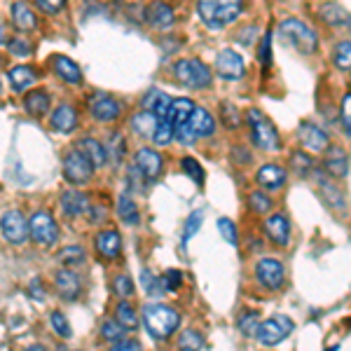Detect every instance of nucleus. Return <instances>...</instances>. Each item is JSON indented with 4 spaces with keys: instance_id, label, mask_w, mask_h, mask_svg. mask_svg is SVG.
I'll return each instance as SVG.
<instances>
[{
    "instance_id": "f257e3e1",
    "label": "nucleus",
    "mask_w": 351,
    "mask_h": 351,
    "mask_svg": "<svg viewBox=\"0 0 351 351\" xmlns=\"http://www.w3.org/2000/svg\"><path fill=\"white\" fill-rule=\"evenodd\" d=\"M197 12L211 31H220L223 26L239 19V14L243 12V3L239 0H202V3H197Z\"/></svg>"
},
{
    "instance_id": "f03ea898",
    "label": "nucleus",
    "mask_w": 351,
    "mask_h": 351,
    "mask_svg": "<svg viewBox=\"0 0 351 351\" xmlns=\"http://www.w3.org/2000/svg\"><path fill=\"white\" fill-rule=\"evenodd\" d=\"M180 324L178 311L160 302H148L143 307V326L155 339H167L176 332Z\"/></svg>"
},
{
    "instance_id": "7ed1b4c3",
    "label": "nucleus",
    "mask_w": 351,
    "mask_h": 351,
    "mask_svg": "<svg viewBox=\"0 0 351 351\" xmlns=\"http://www.w3.org/2000/svg\"><path fill=\"white\" fill-rule=\"evenodd\" d=\"M246 122H248V129H251L253 145H258L260 150H267V152H276L281 148L276 127L267 120V117H265L263 110L251 108L246 112Z\"/></svg>"
},
{
    "instance_id": "20e7f679",
    "label": "nucleus",
    "mask_w": 351,
    "mask_h": 351,
    "mask_svg": "<svg viewBox=\"0 0 351 351\" xmlns=\"http://www.w3.org/2000/svg\"><path fill=\"white\" fill-rule=\"evenodd\" d=\"M279 33L288 45H293V47L300 49L302 54H314L316 47H319V36H316V31L300 19H284L279 24Z\"/></svg>"
},
{
    "instance_id": "39448f33",
    "label": "nucleus",
    "mask_w": 351,
    "mask_h": 351,
    "mask_svg": "<svg viewBox=\"0 0 351 351\" xmlns=\"http://www.w3.org/2000/svg\"><path fill=\"white\" fill-rule=\"evenodd\" d=\"M173 75L180 84L190 89H206L213 82L211 68L199 59H180L173 64Z\"/></svg>"
},
{
    "instance_id": "423d86ee",
    "label": "nucleus",
    "mask_w": 351,
    "mask_h": 351,
    "mask_svg": "<svg viewBox=\"0 0 351 351\" xmlns=\"http://www.w3.org/2000/svg\"><path fill=\"white\" fill-rule=\"evenodd\" d=\"M213 129H216V122H213L211 112L204 110V108H195V112H192V117H190V122L183 124L180 129H176L173 136L178 138V143L192 145L197 138H206V136H211Z\"/></svg>"
},
{
    "instance_id": "0eeeda50",
    "label": "nucleus",
    "mask_w": 351,
    "mask_h": 351,
    "mask_svg": "<svg viewBox=\"0 0 351 351\" xmlns=\"http://www.w3.org/2000/svg\"><path fill=\"white\" fill-rule=\"evenodd\" d=\"M293 330H295V324H293L291 316L276 314L267 321H260L256 339L260 344H265V347H276V344L284 342Z\"/></svg>"
},
{
    "instance_id": "6e6552de",
    "label": "nucleus",
    "mask_w": 351,
    "mask_h": 351,
    "mask_svg": "<svg viewBox=\"0 0 351 351\" xmlns=\"http://www.w3.org/2000/svg\"><path fill=\"white\" fill-rule=\"evenodd\" d=\"M28 230H31V239L38 246H54L59 239V225L49 211H36L28 218Z\"/></svg>"
},
{
    "instance_id": "1a4fd4ad",
    "label": "nucleus",
    "mask_w": 351,
    "mask_h": 351,
    "mask_svg": "<svg viewBox=\"0 0 351 351\" xmlns=\"http://www.w3.org/2000/svg\"><path fill=\"white\" fill-rule=\"evenodd\" d=\"M94 173V164L87 160V155L80 150H71L64 157V178L73 185H82L92 178Z\"/></svg>"
},
{
    "instance_id": "9d476101",
    "label": "nucleus",
    "mask_w": 351,
    "mask_h": 351,
    "mask_svg": "<svg viewBox=\"0 0 351 351\" xmlns=\"http://www.w3.org/2000/svg\"><path fill=\"white\" fill-rule=\"evenodd\" d=\"M256 279H258V284L263 288H267V291H279L286 281L284 265L276 258H263L256 265Z\"/></svg>"
},
{
    "instance_id": "9b49d317",
    "label": "nucleus",
    "mask_w": 351,
    "mask_h": 351,
    "mask_svg": "<svg viewBox=\"0 0 351 351\" xmlns=\"http://www.w3.org/2000/svg\"><path fill=\"white\" fill-rule=\"evenodd\" d=\"M243 73H246V64H243L241 54L234 49H220L216 54V75L223 80H241Z\"/></svg>"
},
{
    "instance_id": "f8f14e48",
    "label": "nucleus",
    "mask_w": 351,
    "mask_h": 351,
    "mask_svg": "<svg viewBox=\"0 0 351 351\" xmlns=\"http://www.w3.org/2000/svg\"><path fill=\"white\" fill-rule=\"evenodd\" d=\"M0 228H3L5 241L14 243V246H21V243L28 239V234H31L26 218L21 216L16 208H8V211L3 213V223H0Z\"/></svg>"
},
{
    "instance_id": "ddd939ff",
    "label": "nucleus",
    "mask_w": 351,
    "mask_h": 351,
    "mask_svg": "<svg viewBox=\"0 0 351 351\" xmlns=\"http://www.w3.org/2000/svg\"><path fill=\"white\" fill-rule=\"evenodd\" d=\"M89 112H92V117L96 122H115L117 117H120V104H117L112 96L108 94H94L92 99H89Z\"/></svg>"
},
{
    "instance_id": "4468645a",
    "label": "nucleus",
    "mask_w": 351,
    "mask_h": 351,
    "mask_svg": "<svg viewBox=\"0 0 351 351\" xmlns=\"http://www.w3.org/2000/svg\"><path fill=\"white\" fill-rule=\"evenodd\" d=\"M298 138L304 150L309 152H326L328 150V134L314 122H302L298 127Z\"/></svg>"
},
{
    "instance_id": "2eb2a0df",
    "label": "nucleus",
    "mask_w": 351,
    "mask_h": 351,
    "mask_svg": "<svg viewBox=\"0 0 351 351\" xmlns=\"http://www.w3.org/2000/svg\"><path fill=\"white\" fill-rule=\"evenodd\" d=\"M54 286H56V293L61 295V300H66V302H73V300H77V298H80V293H82L80 276H77L73 269H66V267L56 271Z\"/></svg>"
},
{
    "instance_id": "dca6fc26",
    "label": "nucleus",
    "mask_w": 351,
    "mask_h": 351,
    "mask_svg": "<svg viewBox=\"0 0 351 351\" xmlns=\"http://www.w3.org/2000/svg\"><path fill=\"white\" fill-rule=\"evenodd\" d=\"M134 164H136V169H138V171L143 173L148 180L160 178L162 167H164L162 155H160V152H155L152 148H138V150H136Z\"/></svg>"
},
{
    "instance_id": "f3484780",
    "label": "nucleus",
    "mask_w": 351,
    "mask_h": 351,
    "mask_svg": "<svg viewBox=\"0 0 351 351\" xmlns=\"http://www.w3.org/2000/svg\"><path fill=\"white\" fill-rule=\"evenodd\" d=\"M263 228H265V234H267L276 246H288V239H291V223H288L286 216L271 213L269 218H265Z\"/></svg>"
},
{
    "instance_id": "a211bd4d",
    "label": "nucleus",
    "mask_w": 351,
    "mask_h": 351,
    "mask_svg": "<svg viewBox=\"0 0 351 351\" xmlns=\"http://www.w3.org/2000/svg\"><path fill=\"white\" fill-rule=\"evenodd\" d=\"M59 204H61V211L71 218H77L89 211V199L80 190H64L59 197Z\"/></svg>"
},
{
    "instance_id": "6ab92c4d",
    "label": "nucleus",
    "mask_w": 351,
    "mask_h": 351,
    "mask_svg": "<svg viewBox=\"0 0 351 351\" xmlns=\"http://www.w3.org/2000/svg\"><path fill=\"white\" fill-rule=\"evenodd\" d=\"M94 246H96V251H99V256L117 258L122 251V239L115 230H101L99 234L94 237Z\"/></svg>"
},
{
    "instance_id": "aec40b11",
    "label": "nucleus",
    "mask_w": 351,
    "mask_h": 351,
    "mask_svg": "<svg viewBox=\"0 0 351 351\" xmlns=\"http://www.w3.org/2000/svg\"><path fill=\"white\" fill-rule=\"evenodd\" d=\"M49 124H52L54 132L71 134L73 129L77 127V112H75V108H73V106H68V104L56 106V110L52 112V117H49Z\"/></svg>"
},
{
    "instance_id": "412c9836",
    "label": "nucleus",
    "mask_w": 351,
    "mask_h": 351,
    "mask_svg": "<svg viewBox=\"0 0 351 351\" xmlns=\"http://www.w3.org/2000/svg\"><path fill=\"white\" fill-rule=\"evenodd\" d=\"M326 173L330 178H344L349 173V160L347 152H344L339 145H332V148L326 150Z\"/></svg>"
},
{
    "instance_id": "4be33fe9",
    "label": "nucleus",
    "mask_w": 351,
    "mask_h": 351,
    "mask_svg": "<svg viewBox=\"0 0 351 351\" xmlns=\"http://www.w3.org/2000/svg\"><path fill=\"white\" fill-rule=\"evenodd\" d=\"M256 180L265 190H279L286 183V171L279 164H263L256 173Z\"/></svg>"
},
{
    "instance_id": "5701e85b",
    "label": "nucleus",
    "mask_w": 351,
    "mask_h": 351,
    "mask_svg": "<svg viewBox=\"0 0 351 351\" xmlns=\"http://www.w3.org/2000/svg\"><path fill=\"white\" fill-rule=\"evenodd\" d=\"M145 21L152 26V28H169V26H173V21H176V14H173V10L169 8L167 3H152L145 8Z\"/></svg>"
},
{
    "instance_id": "b1692460",
    "label": "nucleus",
    "mask_w": 351,
    "mask_h": 351,
    "mask_svg": "<svg viewBox=\"0 0 351 351\" xmlns=\"http://www.w3.org/2000/svg\"><path fill=\"white\" fill-rule=\"evenodd\" d=\"M77 150L87 155V160L94 164V169H101L106 162H108V148L104 143H99L96 138H80L77 141Z\"/></svg>"
},
{
    "instance_id": "393cba45",
    "label": "nucleus",
    "mask_w": 351,
    "mask_h": 351,
    "mask_svg": "<svg viewBox=\"0 0 351 351\" xmlns=\"http://www.w3.org/2000/svg\"><path fill=\"white\" fill-rule=\"evenodd\" d=\"M52 64H54L56 75H59L64 82H68V84H80L82 82V71H80V66H77L73 59L56 54L54 59H52Z\"/></svg>"
},
{
    "instance_id": "a878e982",
    "label": "nucleus",
    "mask_w": 351,
    "mask_h": 351,
    "mask_svg": "<svg viewBox=\"0 0 351 351\" xmlns=\"http://www.w3.org/2000/svg\"><path fill=\"white\" fill-rule=\"evenodd\" d=\"M49 106H52V96L45 92V89L28 92L24 99V108L28 115H33V117H45L49 112Z\"/></svg>"
},
{
    "instance_id": "bb28decb",
    "label": "nucleus",
    "mask_w": 351,
    "mask_h": 351,
    "mask_svg": "<svg viewBox=\"0 0 351 351\" xmlns=\"http://www.w3.org/2000/svg\"><path fill=\"white\" fill-rule=\"evenodd\" d=\"M195 108H197V106L192 104L190 99H176L173 101L171 108H169V117H167V120L171 122L173 132L183 127V124L190 122V117H192V112H195Z\"/></svg>"
},
{
    "instance_id": "cd10ccee",
    "label": "nucleus",
    "mask_w": 351,
    "mask_h": 351,
    "mask_svg": "<svg viewBox=\"0 0 351 351\" xmlns=\"http://www.w3.org/2000/svg\"><path fill=\"white\" fill-rule=\"evenodd\" d=\"M173 99H169L164 92H150L143 99V110H150L157 115V120H167L169 117V108H171Z\"/></svg>"
},
{
    "instance_id": "c85d7f7f",
    "label": "nucleus",
    "mask_w": 351,
    "mask_h": 351,
    "mask_svg": "<svg viewBox=\"0 0 351 351\" xmlns=\"http://www.w3.org/2000/svg\"><path fill=\"white\" fill-rule=\"evenodd\" d=\"M8 80L14 92H24V89H28L36 82V71H33L31 66H14V68H10Z\"/></svg>"
},
{
    "instance_id": "c756f323",
    "label": "nucleus",
    "mask_w": 351,
    "mask_h": 351,
    "mask_svg": "<svg viewBox=\"0 0 351 351\" xmlns=\"http://www.w3.org/2000/svg\"><path fill=\"white\" fill-rule=\"evenodd\" d=\"M117 216H120L122 223L129 225V228H136V225L141 223L138 206H136V202L127 195V192L117 197Z\"/></svg>"
},
{
    "instance_id": "7c9ffc66",
    "label": "nucleus",
    "mask_w": 351,
    "mask_h": 351,
    "mask_svg": "<svg viewBox=\"0 0 351 351\" xmlns=\"http://www.w3.org/2000/svg\"><path fill=\"white\" fill-rule=\"evenodd\" d=\"M157 124H160V120H157L155 112L143 110V108H141L132 117V129L138 136H150V138H152V136H155V132H157Z\"/></svg>"
},
{
    "instance_id": "2f4dec72",
    "label": "nucleus",
    "mask_w": 351,
    "mask_h": 351,
    "mask_svg": "<svg viewBox=\"0 0 351 351\" xmlns=\"http://www.w3.org/2000/svg\"><path fill=\"white\" fill-rule=\"evenodd\" d=\"M12 24L19 28V31H33V28L38 26V16L26 3H14L12 5Z\"/></svg>"
},
{
    "instance_id": "473e14b6",
    "label": "nucleus",
    "mask_w": 351,
    "mask_h": 351,
    "mask_svg": "<svg viewBox=\"0 0 351 351\" xmlns=\"http://www.w3.org/2000/svg\"><path fill=\"white\" fill-rule=\"evenodd\" d=\"M321 19L326 21L328 26H347L349 24V12L337 3H328L321 8Z\"/></svg>"
},
{
    "instance_id": "72a5a7b5",
    "label": "nucleus",
    "mask_w": 351,
    "mask_h": 351,
    "mask_svg": "<svg viewBox=\"0 0 351 351\" xmlns=\"http://www.w3.org/2000/svg\"><path fill=\"white\" fill-rule=\"evenodd\" d=\"M316 178H319V185H321V190H324L328 204H330V206H335V208H344L342 190H339L337 185L332 183L330 176H328V173H316Z\"/></svg>"
},
{
    "instance_id": "f704fd0d",
    "label": "nucleus",
    "mask_w": 351,
    "mask_h": 351,
    "mask_svg": "<svg viewBox=\"0 0 351 351\" xmlns=\"http://www.w3.org/2000/svg\"><path fill=\"white\" fill-rule=\"evenodd\" d=\"M115 319L120 321L127 330H136V328H138V314H136V309L127 302V300H120V302H117Z\"/></svg>"
},
{
    "instance_id": "c9c22d12",
    "label": "nucleus",
    "mask_w": 351,
    "mask_h": 351,
    "mask_svg": "<svg viewBox=\"0 0 351 351\" xmlns=\"http://www.w3.org/2000/svg\"><path fill=\"white\" fill-rule=\"evenodd\" d=\"M291 171H295L300 178H304V176H309V173L316 171V164L307 155V152L298 150V152H293V155H291Z\"/></svg>"
},
{
    "instance_id": "e433bc0d",
    "label": "nucleus",
    "mask_w": 351,
    "mask_h": 351,
    "mask_svg": "<svg viewBox=\"0 0 351 351\" xmlns=\"http://www.w3.org/2000/svg\"><path fill=\"white\" fill-rule=\"evenodd\" d=\"M124 328L117 319H106L104 324H101V337L106 339V342L115 344V342H122L124 339Z\"/></svg>"
},
{
    "instance_id": "4c0bfd02",
    "label": "nucleus",
    "mask_w": 351,
    "mask_h": 351,
    "mask_svg": "<svg viewBox=\"0 0 351 351\" xmlns=\"http://www.w3.org/2000/svg\"><path fill=\"white\" fill-rule=\"evenodd\" d=\"M204 349V335L197 330H183L178 335V351H202Z\"/></svg>"
},
{
    "instance_id": "58836bf2",
    "label": "nucleus",
    "mask_w": 351,
    "mask_h": 351,
    "mask_svg": "<svg viewBox=\"0 0 351 351\" xmlns=\"http://www.w3.org/2000/svg\"><path fill=\"white\" fill-rule=\"evenodd\" d=\"M332 64L339 71H351V40H342L332 49Z\"/></svg>"
},
{
    "instance_id": "ea45409f",
    "label": "nucleus",
    "mask_w": 351,
    "mask_h": 351,
    "mask_svg": "<svg viewBox=\"0 0 351 351\" xmlns=\"http://www.w3.org/2000/svg\"><path fill=\"white\" fill-rule=\"evenodd\" d=\"M84 258H87V253H84V248L77 246V243L66 246L64 251L59 253V260L66 265V267H80V265L84 263Z\"/></svg>"
},
{
    "instance_id": "a19ab883",
    "label": "nucleus",
    "mask_w": 351,
    "mask_h": 351,
    "mask_svg": "<svg viewBox=\"0 0 351 351\" xmlns=\"http://www.w3.org/2000/svg\"><path fill=\"white\" fill-rule=\"evenodd\" d=\"M220 120H223V124L228 129H237L241 127V115H239V108H237L234 104H230V101H223L220 104Z\"/></svg>"
},
{
    "instance_id": "79ce46f5",
    "label": "nucleus",
    "mask_w": 351,
    "mask_h": 351,
    "mask_svg": "<svg viewBox=\"0 0 351 351\" xmlns=\"http://www.w3.org/2000/svg\"><path fill=\"white\" fill-rule=\"evenodd\" d=\"M141 286H143V291L148 293V295H152V298H160L162 293H167V291H164V284H162V276H160V279H157V276H152L150 269L141 271Z\"/></svg>"
},
{
    "instance_id": "37998d69",
    "label": "nucleus",
    "mask_w": 351,
    "mask_h": 351,
    "mask_svg": "<svg viewBox=\"0 0 351 351\" xmlns=\"http://www.w3.org/2000/svg\"><path fill=\"white\" fill-rule=\"evenodd\" d=\"M237 326H239V330L243 332L246 337H256L258 335V314L256 311H243L239 316V321H237Z\"/></svg>"
},
{
    "instance_id": "c03bdc74",
    "label": "nucleus",
    "mask_w": 351,
    "mask_h": 351,
    "mask_svg": "<svg viewBox=\"0 0 351 351\" xmlns=\"http://www.w3.org/2000/svg\"><path fill=\"white\" fill-rule=\"evenodd\" d=\"M180 169H183V171L188 173L197 185L204 183V169L195 157H183V160H180Z\"/></svg>"
},
{
    "instance_id": "a18cd8bd",
    "label": "nucleus",
    "mask_w": 351,
    "mask_h": 351,
    "mask_svg": "<svg viewBox=\"0 0 351 351\" xmlns=\"http://www.w3.org/2000/svg\"><path fill=\"white\" fill-rule=\"evenodd\" d=\"M218 232L223 234V239L228 241L230 246H237V243H239V234H237L234 220H230V218H218Z\"/></svg>"
},
{
    "instance_id": "49530a36",
    "label": "nucleus",
    "mask_w": 351,
    "mask_h": 351,
    "mask_svg": "<svg viewBox=\"0 0 351 351\" xmlns=\"http://www.w3.org/2000/svg\"><path fill=\"white\" fill-rule=\"evenodd\" d=\"M173 138H176V136H173L171 122L160 120V124H157V132H155V136H152V143H155V145H169Z\"/></svg>"
},
{
    "instance_id": "de8ad7c7",
    "label": "nucleus",
    "mask_w": 351,
    "mask_h": 351,
    "mask_svg": "<svg viewBox=\"0 0 351 351\" xmlns=\"http://www.w3.org/2000/svg\"><path fill=\"white\" fill-rule=\"evenodd\" d=\"M248 204H251V208L256 213H267V211H271V199L265 192H260V190H256V192H251V197H248Z\"/></svg>"
},
{
    "instance_id": "09e8293b",
    "label": "nucleus",
    "mask_w": 351,
    "mask_h": 351,
    "mask_svg": "<svg viewBox=\"0 0 351 351\" xmlns=\"http://www.w3.org/2000/svg\"><path fill=\"white\" fill-rule=\"evenodd\" d=\"M49 324H52L54 332L59 337H64V339L71 337V326H68V319L61 311H52V314H49Z\"/></svg>"
},
{
    "instance_id": "8fccbe9b",
    "label": "nucleus",
    "mask_w": 351,
    "mask_h": 351,
    "mask_svg": "<svg viewBox=\"0 0 351 351\" xmlns=\"http://www.w3.org/2000/svg\"><path fill=\"white\" fill-rule=\"evenodd\" d=\"M202 218H204L202 211H192L188 216V220H185V230H183V243H188L192 237L197 234V230H199V225H202Z\"/></svg>"
},
{
    "instance_id": "3c124183",
    "label": "nucleus",
    "mask_w": 351,
    "mask_h": 351,
    "mask_svg": "<svg viewBox=\"0 0 351 351\" xmlns=\"http://www.w3.org/2000/svg\"><path fill=\"white\" fill-rule=\"evenodd\" d=\"M112 288H115V293L120 295V300H127V298L134 295V284H132V279H129L127 274H117Z\"/></svg>"
},
{
    "instance_id": "603ef678",
    "label": "nucleus",
    "mask_w": 351,
    "mask_h": 351,
    "mask_svg": "<svg viewBox=\"0 0 351 351\" xmlns=\"http://www.w3.org/2000/svg\"><path fill=\"white\" fill-rule=\"evenodd\" d=\"M258 59L263 68H269L271 66V31H267L260 40V49H258Z\"/></svg>"
},
{
    "instance_id": "864d4df0",
    "label": "nucleus",
    "mask_w": 351,
    "mask_h": 351,
    "mask_svg": "<svg viewBox=\"0 0 351 351\" xmlns=\"http://www.w3.org/2000/svg\"><path fill=\"white\" fill-rule=\"evenodd\" d=\"M162 284H164V291H169V293L178 291L180 284H183V274H180L178 269H167L162 274Z\"/></svg>"
},
{
    "instance_id": "5fc2aeb1",
    "label": "nucleus",
    "mask_w": 351,
    "mask_h": 351,
    "mask_svg": "<svg viewBox=\"0 0 351 351\" xmlns=\"http://www.w3.org/2000/svg\"><path fill=\"white\" fill-rule=\"evenodd\" d=\"M339 115H342V127L347 136H351V92L342 96V106H339Z\"/></svg>"
},
{
    "instance_id": "6e6d98bb",
    "label": "nucleus",
    "mask_w": 351,
    "mask_h": 351,
    "mask_svg": "<svg viewBox=\"0 0 351 351\" xmlns=\"http://www.w3.org/2000/svg\"><path fill=\"white\" fill-rule=\"evenodd\" d=\"M36 8L45 14H56L66 8L64 0H36Z\"/></svg>"
},
{
    "instance_id": "4d7b16f0",
    "label": "nucleus",
    "mask_w": 351,
    "mask_h": 351,
    "mask_svg": "<svg viewBox=\"0 0 351 351\" xmlns=\"http://www.w3.org/2000/svg\"><path fill=\"white\" fill-rule=\"evenodd\" d=\"M8 49L14 56H28V54H31V45H28V40H21V38H12V40L8 43Z\"/></svg>"
},
{
    "instance_id": "13d9d810",
    "label": "nucleus",
    "mask_w": 351,
    "mask_h": 351,
    "mask_svg": "<svg viewBox=\"0 0 351 351\" xmlns=\"http://www.w3.org/2000/svg\"><path fill=\"white\" fill-rule=\"evenodd\" d=\"M110 351H143V347H141L136 339H122V342L112 344Z\"/></svg>"
},
{
    "instance_id": "bf43d9fd",
    "label": "nucleus",
    "mask_w": 351,
    "mask_h": 351,
    "mask_svg": "<svg viewBox=\"0 0 351 351\" xmlns=\"http://www.w3.org/2000/svg\"><path fill=\"white\" fill-rule=\"evenodd\" d=\"M110 143H112V155H115V160H120V157H124V138H122V136L120 134H112L110 136Z\"/></svg>"
},
{
    "instance_id": "052dcab7",
    "label": "nucleus",
    "mask_w": 351,
    "mask_h": 351,
    "mask_svg": "<svg viewBox=\"0 0 351 351\" xmlns=\"http://www.w3.org/2000/svg\"><path fill=\"white\" fill-rule=\"evenodd\" d=\"M256 31H258V28L253 26V24L246 26V28H241V31L237 33V40H239L241 45H251V40L256 38Z\"/></svg>"
},
{
    "instance_id": "680f3d73",
    "label": "nucleus",
    "mask_w": 351,
    "mask_h": 351,
    "mask_svg": "<svg viewBox=\"0 0 351 351\" xmlns=\"http://www.w3.org/2000/svg\"><path fill=\"white\" fill-rule=\"evenodd\" d=\"M28 295H31L33 300H36V302H43V300H45V291H43L40 279L31 281V286H28Z\"/></svg>"
},
{
    "instance_id": "e2e57ef3",
    "label": "nucleus",
    "mask_w": 351,
    "mask_h": 351,
    "mask_svg": "<svg viewBox=\"0 0 351 351\" xmlns=\"http://www.w3.org/2000/svg\"><path fill=\"white\" fill-rule=\"evenodd\" d=\"M24 351H47V349L40 347V344H31V347H26Z\"/></svg>"
},
{
    "instance_id": "0e129e2a",
    "label": "nucleus",
    "mask_w": 351,
    "mask_h": 351,
    "mask_svg": "<svg viewBox=\"0 0 351 351\" xmlns=\"http://www.w3.org/2000/svg\"><path fill=\"white\" fill-rule=\"evenodd\" d=\"M339 347H330V349H326V351H337Z\"/></svg>"
}]
</instances>
